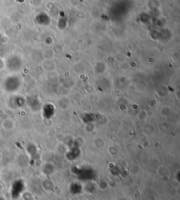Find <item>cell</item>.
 I'll return each instance as SVG.
<instances>
[{
	"label": "cell",
	"instance_id": "obj_1",
	"mask_svg": "<svg viewBox=\"0 0 180 200\" xmlns=\"http://www.w3.org/2000/svg\"><path fill=\"white\" fill-rule=\"evenodd\" d=\"M20 82L18 79L15 77H9L4 81V89L8 92H13L18 90Z\"/></svg>",
	"mask_w": 180,
	"mask_h": 200
}]
</instances>
